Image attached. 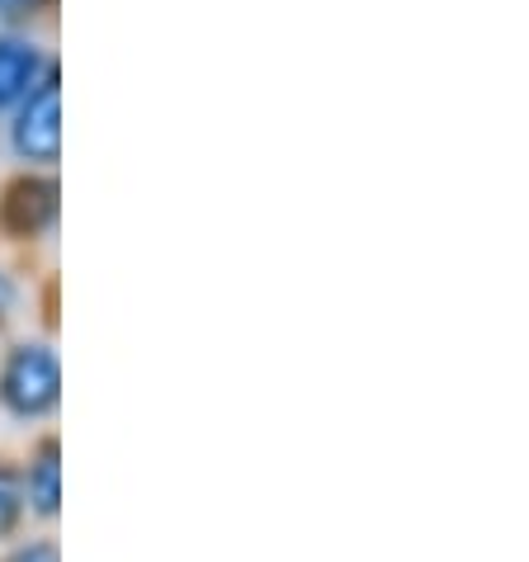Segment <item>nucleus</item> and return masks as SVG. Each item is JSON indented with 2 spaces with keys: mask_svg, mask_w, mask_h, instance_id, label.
<instances>
[{
  "mask_svg": "<svg viewBox=\"0 0 529 562\" xmlns=\"http://www.w3.org/2000/svg\"><path fill=\"white\" fill-rule=\"evenodd\" d=\"M61 397V364L48 346H14L5 369H0V402L10 416L38 420L57 407Z\"/></svg>",
  "mask_w": 529,
  "mask_h": 562,
  "instance_id": "obj_1",
  "label": "nucleus"
},
{
  "mask_svg": "<svg viewBox=\"0 0 529 562\" xmlns=\"http://www.w3.org/2000/svg\"><path fill=\"white\" fill-rule=\"evenodd\" d=\"M10 143L24 161L57 166L61 156V90H57V67L43 71V81L29 90V100L20 104V114L10 123Z\"/></svg>",
  "mask_w": 529,
  "mask_h": 562,
  "instance_id": "obj_2",
  "label": "nucleus"
},
{
  "mask_svg": "<svg viewBox=\"0 0 529 562\" xmlns=\"http://www.w3.org/2000/svg\"><path fill=\"white\" fill-rule=\"evenodd\" d=\"M0 223L14 237H43L57 223V180L53 176H20L0 199Z\"/></svg>",
  "mask_w": 529,
  "mask_h": 562,
  "instance_id": "obj_3",
  "label": "nucleus"
},
{
  "mask_svg": "<svg viewBox=\"0 0 529 562\" xmlns=\"http://www.w3.org/2000/svg\"><path fill=\"white\" fill-rule=\"evenodd\" d=\"M53 61H43V53L24 38H0V109L24 104L29 90L43 81Z\"/></svg>",
  "mask_w": 529,
  "mask_h": 562,
  "instance_id": "obj_4",
  "label": "nucleus"
},
{
  "mask_svg": "<svg viewBox=\"0 0 529 562\" xmlns=\"http://www.w3.org/2000/svg\"><path fill=\"white\" fill-rule=\"evenodd\" d=\"M29 502L38 515H57L61 502V463H57V440H43L34 463H29Z\"/></svg>",
  "mask_w": 529,
  "mask_h": 562,
  "instance_id": "obj_5",
  "label": "nucleus"
},
{
  "mask_svg": "<svg viewBox=\"0 0 529 562\" xmlns=\"http://www.w3.org/2000/svg\"><path fill=\"white\" fill-rule=\"evenodd\" d=\"M20 515H24V487H20V477H14V468L0 463V539L20 525Z\"/></svg>",
  "mask_w": 529,
  "mask_h": 562,
  "instance_id": "obj_6",
  "label": "nucleus"
},
{
  "mask_svg": "<svg viewBox=\"0 0 529 562\" xmlns=\"http://www.w3.org/2000/svg\"><path fill=\"white\" fill-rule=\"evenodd\" d=\"M10 562H57V543H29V549H20Z\"/></svg>",
  "mask_w": 529,
  "mask_h": 562,
  "instance_id": "obj_7",
  "label": "nucleus"
},
{
  "mask_svg": "<svg viewBox=\"0 0 529 562\" xmlns=\"http://www.w3.org/2000/svg\"><path fill=\"white\" fill-rule=\"evenodd\" d=\"M14 299H20V289H14V279L0 270V322L10 317V307H14Z\"/></svg>",
  "mask_w": 529,
  "mask_h": 562,
  "instance_id": "obj_8",
  "label": "nucleus"
},
{
  "mask_svg": "<svg viewBox=\"0 0 529 562\" xmlns=\"http://www.w3.org/2000/svg\"><path fill=\"white\" fill-rule=\"evenodd\" d=\"M29 5V0H0V14H20Z\"/></svg>",
  "mask_w": 529,
  "mask_h": 562,
  "instance_id": "obj_9",
  "label": "nucleus"
}]
</instances>
